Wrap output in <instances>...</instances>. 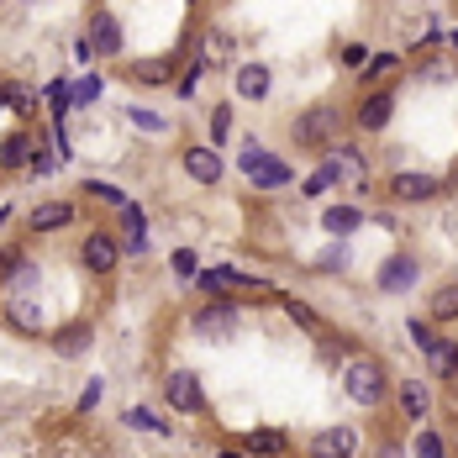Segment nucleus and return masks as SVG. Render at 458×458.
Masks as SVG:
<instances>
[{"instance_id":"nucleus-1","label":"nucleus","mask_w":458,"mask_h":458,"mask_svg":"<svg viewBox=\"0 0 458 458\" xmlns=\"http://www.w3.org/2000/svg\"><path fill=\"white\" fill-rule=\"evenodd\" d=\"M343 127H348V116L338 111V106H327V101H316V106H306V111L295 116V148L300 153H316V159H327L338 143H343Z\"/></svg>"},{"instance_id":"nucleus-2","label":"nucleus","mask_w":458,"mask_h":458,"mask_svg":"<svg viewBox=\"0 0 458 458\" xmlns=\"http://www.w3.org/2000/svg\"><path fill=\"white\" fill-rule=\"evenodd\" d=\"M343 390H348V401L380 411V405L390 401V374H385L380 358H353V364L343 369Z\"/></svg>"},{"instance_id":"nucleus-3","label":"nucleus","mask_w":458,"mask_h":458,"mask_svg":"<svg viewBox=\"0 0 458 458\" xmlns=\"http://www.w3.org/2000/svg\"><path fill=\"white\" fill-rule=\"evenodd\" d=\"M385 195H390L396 206H427V200H438V195H443V179H438V174H427V169H401V174H390Z\"/></svg>"},{"instance_id":"nucleus-4","label":"nucleus","mask_w":458,"mask_h":458,"mask_svg":"<svg viewBox=\"0 0 458 458\" xmlns=\"http://www.w3.org/2000/svg\"><path fill=\"white\" fill-rule=\"evenodd\" d=\"M242 174H248L253 190H285L290 184V164L285 159H274V153H264L258 143L242 148Z\"/></svg>"},{"instance_id":"nucleus-5","label":"nucleus","mask_w":458,"mask_h":458,"mask_svg":"<svg viewBox=\"0 0 458 458\" xmlns=\"http://www.w3.org/2000/svg\"><path fill=\"white\" fill-rule=\"evenodd\" d=\"M396 85H380V90H364V101H358V111H353V127L358 132H385L390 121H396Z\"/></svg>"},{"instance_id":"nucleus-6","label":"nucleus","mask_w":458,"mask_h":458,"mask_svg":"<svg viewBox=\"0 0 458 458\" xmlns=\"http://www.w3.org/2000/svg\"><path fill=\"white\" fill-rule=\"evenodd\" d=\"M200 285L211 290V300H227V295H269V280L242 274V269H206Z\"/></svg>"},{"instance_id":"nucleus-7","label":"nucleus","mask_w":458,"mask_h":458,"mask_svg":"<svg viewBox=\"0 0 458 458\" xmlns=\"http://www.w3.org/2000/svg\"><path fill=\"white\" fill-rule=\"evenodd\" d=\"M237 322H242L237 300H206V306L190 316V327H195L200 338H232V332H237Z\"/></svg>"},{"instance_id":"nucleus-8","label":"nucleus","mask_w":458,"mask_h":458,"mask_svg":"<svg viewBox=\"0 0 458 458\" xmlns=\"http://www.w3.org/2000/svg\"><path fill=\"white\" fill-rule=\"evenodd\" d=\"M421 280V264H416V253H390L385 264H380V274H374V285H380V295H405V290Z\"/></svg>"},{"instance_id":"nucleus-9","label":"nucleus","mask_w":458,"mask_h":458,"mask_svg":"<svg viewBox=\"0 0 458 458\" xmlns=\"http://www.w3.org/2000/svg\"><path fill=\"white\" fill-rule=\"evenodd\" d=\"M327 164L338 169V184H348V190H358V195L369 190V159H364V153H358V148H353L348 137L338 143V148H332V153H327Z\"/></svg>"},{"instance_id":"nucleus-10","label":"nucleus","mask_w":458,"mask_h":458,"mask_svg":"<svg viewBox=\"0 0 458 458\" xmlns=\"http://www.w3.org/2000/svg\"><path fill=\"white\" fill-rule=\"evenodd\" d=\"M164 396H169V405L174 411H184V416H195V411H200V380H195V374H190V369H169V374H164Z\"/></svg>"},{"instance_id":"nucleus-11","label":"nucleus","mask_w":458,"mask_h":458,"mask_svg":"<svg viewBox=\"0 0 458 458\" xmlns=\"http://www.w3.org/2000/svg\"><path fill=\"white\" fill-rule=\"evenodd\" d=\"M306 454L311 458H353L358 454V427H327V432H316L306 443Z\"/></svg>"},{"instance_id":"nucleus-12","label":"nucleus","mask_w":458,"mask_h":458,"mask_svg":"<svg viewBox=\"0 0 458 458\" xmlns=\"http://www.w3.org/2000/svg\"><path fill=\"white\" fill-rule=\"evenodd\" d=\"M90 48L106 58L121 53V21H116V11H106V5L90 11Z\"/></svg>"},{"instance_id":"nucleus-13","label":"nucleus","mask_w":458,"mask_h":458,"mask_svg":"<svg viewBox=\"0 0 458 458\" xmlns=\"http://www.w3.org/2000/svg\"><path fill=\"white\" fill-rule=\"evenodd\" d=\"M116 258H121V248H116V237H106V232H90L85 248H79V264H85L90 274H111Z\"/></svg>"},{"instance_id":"nucleus-14","label":"nucleus","mask_w":458,"mask_h":458,"mask_svg":"<svg viewBox=\"0 0 458 458\" xmlns=\"http://www.w3.org/2000/svg\"><path fill=\"white\" fill-rule=\"evenodd\" d=\"M179 164H184V174H190L195 184H217V179H222V159H217V148H206V143L184 148Z\"/></svg>"},{"instance_id":"nucleus-15","label":"nucleus","mask_w":458,"mask_h":458,"mask_svg":"<svg viewBox=\"0 0 458 458\" xmlns=\"http://www.w3.org/2000/svg\"><path fill=\"white\" fill-rule=\"evenodd\" d=\"M396 405H401L405 421H427V416H432V385L401 380V385H396Z\"/></svg>"},{"instance_id":"nucleus-16","label":"nucleus","mask_w":458,"mask_h":458,"mask_svg":"<svg viewBox=\"0 0 458 458\" xmlns=\"http://www.w3.org/2000/svg\"><path fill=\"white\" fill-rule=\"evenodd\" d=\"M421 358H427L432 380H443V385H454V380H458V343H454V338H438Z\"/></svg>"},{"instance_id":"nucleus-17","label":"nucleus","mask_w":458,"mask_h":458,"mask_svg":"<svg viewBox=\"0 0 458 458\" xmlns=\"http://www.w3.org/2000/svg\"><path fill=\"white\" fill-rule=\"evenodd\" d=\"M32 227L37 232L74 227V206H69V200H37V206H32Z\"/></svg>"},{"instance_id":"nucleus-18","label":"nucleus","mask_w":458,"mask_h":458,"mask_svg":"<svg viewBox=\"0 0 458 458\" xmlns=\"http://www.w3.org/2000/svg\"><path fill=\"white\" fill-rule=\"evenodd\" d=\"M90 338H95V327H90V322H69L63 332H53V353H58V358H79V353L90 348Z\"/></svg>"},{"instance_id":"nucleus-19","label":"nucleus","mask_w":458,"mask_h":458,"mask_svg":"<svg viewBox=\"0 0 458 458\" xmlns=\"http://www.w3.org/2000/svg\"><path fill=\"white\" fill-rule=\"evenodd\" d=\"M237 95H242V101H264V95H269V63H258V58L242 63V69H237Z\"/></svg>"},{"instance_id":"nucleus-20","label":"nucleus","mask_w":458,"mask_h":458,"mask_svg":"<svg viewBox=\"0 0 458 458\" xmlns=\"http://www.w3.org/2000/svg\"><path fill=\"white\" fill-rule=\"evenodd\" d=\"M322 227L332 232V237L358 232V227H364V206H353V200H343V206H327V211H322Z\"/></svg>"},{"instance_id":"nucleus-21","label":"nucleus","mask_w":458,"mask_h":458,"mask_svg":"<svg viewBox=\"0 0 458 458\" xmlns=\"http://www.w3.org/2000/svg\"><path fill=\"white\" fill-rule=\"evenodd\" d=\"M174 69H179V58H148V63H132V69H127V74H132V79H137V85H169L174 79Z\"/></svg>"},{"instance_id":"nucleus-22","label":"nucleus","mask_w":458,"mask_h":458,"mask_svg":"<svg viewBox=\"0 0 458 458\" xmlns=\"http://www.w3.org/2000/svg\"><path fill=\"white\" fill-rule=\"evenodd\" d=\"M5 322H11L16 332H27V338L43 332V311H37V300H11V306H5Z\"/></svg>"},{"instance_id":"nucleus-23","label":"nucleus","mask_w":458,"mask_h":458,"mask_svg":"<svg viewBox=\"0 0 458 458\" xmlns=\"http://www.w3.org/2000/svg\"><path fill=\"white\" fill-rule=\"evenodd\" d=\"M427 322H458V285H438L432 300H427Z\"/></svg>"},{"instance_id":"nucleus-24","label":"nucleus","mask_w":458,"mask_h":458,"mask_svg":"<svg viewBox=\"0 0 458 458\" xmlns=\"http://www.w3.org/2000/svg\"><path fill=\"white\" fill-rule=\"evenodd\" d=\"M27 159H32V132H5L0 137V164L5 169H21Z\"/></svg>"},{"instance_id":"nucleus-25","label":"nucleus","mask_w":458,"mask_h":458,"mask_svg":"<svg viewBox=\"0 0 458 458\" xmlns=\"http://www.w3.org/2000/svg\"><path fill=\"white\" fill-rule=\"evenodd\" d=\"M396 69H401V53H369V63H364V74H358V79H364V90H374V85H380V79H390Z\"/></svg>"},{"instance_id":"nucleus-26","label":"nucleus","mask_w":458,"mask_h":458,"mask_svg":"<svg viewBox=\"0 0 458 458\" xmlns=\"http://www.w3.org/2000/svg\"><path fill=\"white\" fill-rule=\"evenodd\" d=\"M290 443L285 432H274V427H258V432H248V454H264V458H280Z\"/></svg>"},{"instance_id":"nucleus-27","label":"nucleus","mask_w":458,"mask_h":458,"mask_svg":"<svg viewBox=\"0 0 458 458\" xmlns=\"http://www.w3.org/2000/svg\"><path fill=\"white\" fill-rule=\"evenodd\" d=\"M0 106H11L16 116H32L37 111V95L27 85H0Z\"/></svg>"},{"instance_id":"nucleus-28","label":"nucleus","mask_w":458,"mask_h":458,"mask_svg":"<svg viewBox=\"0 0 458 458\" xmlns=\"http://www.w3.org/2000/svg\"><path fill=\"white\" fill-rule=\"evenodd\" d=\"M411 454H416V458H448V443H443V432L421 427V432H416V443H411Z\"/></svg>"},{"instance_id":"nucleus-29","label":"nucleus","mask_w":458,"mask_h":458,"mask_svg":"<svg viewBox=\"0 0 458 458\" xmlns=\"http://www.w3.org/2000/svg\"><path fill=\"white\" fill-rule=\"evenodd\" d=\"M332 184H338V169H332V164L322 159V164H316V174H311V179L300 184V195H311V200H316V195H327Z\"/></svg>"},{"instance_id":"nucleus-30","label":"nucleus","mask_w":458,"mask_h":458,"mask_svg":"<svg viewBox=\"0 0 458 458\" xmlns=\"http://www.w3.org/2000/svg\"><path fill=\"white\" fill-rule=\"evenodd\" d=\"M285 316H290V322H300L306 332H316V338L327 332V327H322V316H316V311H311L306 300H285Z\"/></svg>"},{"instance_id":"nucleus-31","label":"nucleus","mask_w":458,"mask_h":458,"mask_svg":"<svg viewBox=\"0 0 458 458\" xmlns=\"http://www.w3.org/2000/svg\"><path fill=\"white\" fill-rule=\"evenodd\" d=\"M405 338H411V343H416L421 353H427V348L438 343V327H432L427 316H411V322H405Z\"/></svg>"},{"instance_id":"nucleus-32","label":"nucleus","mask_w":458,"mask_h":458,"mask_svg":"<svg viewBox=\"0 0 458 458\" xmlns=\"http://www.w3.org/2000/svg\"><path fill=\"white\" fill-rule=\"evenodd\" d=\"M121 227H127V237H132V242H143L148 222H143V206H137V200H127V206H121Z\"/></svg>"},{"instance_id":"nucleus-33","label":"nucleus","mask_w":458,"mask_h":458,"mask_svg":"<svg viewBox=\"0 0 458 458\" xmlns=\"http://www.w3.org/2000/svg\"><path fill=\"white\" fill-rule=\"evenodd\" d=\"M95 95H101V79H95V74H85L79 85H69V106H90Z\"/></svg>"},{"instance_id":"nucleus-34","label":"nucleus","mask_w":458,"mask_h":458,"mask_svg":"<svg viewBox=\"0 0 458 458\" xmlns=\"http://www.w3.org/2000/svg\"><path fill=\"white\" fill-rule=\"evenodd\" d=\"M348 269V248L338 242V248H327L322 258H316V274H343Z\"/></svg>"},{"instance_id":"nucleus-35","label":"nucleus","mask_w":458,"mask_h":458,"mask_svg":"<svg viewBox=\"0 0 458 458\" xmlns=\"http://www.w3.org/2000/svg\"><path fill=\"white\" fill-rule=\"evenodd\" d=\"M121 421H127V427H137V432H159V438H169V427H164L159 416H148V411H127Z\"/></svg>"},{"instance_id":"nucleus-36","label":"nucleus","mask_w":458,"mask_h":458,"mask_svg":"<svg viewBox=\"0 0 458 458\" xmlns=\"http://www.w3.org/2000/svg\"><path fill=\"white\" fill-rule=\"evenodd\" d=\"M85 190H90L95 200H111V206H127V190H116V184H106V179H90Z\"/></svg>"},{"instance_id":"nucleus-37","label":"nucleus","mask_w":458,"mask_h":458,"mask_svg":"<svg viewBox=\"0 0 458 458\" xmlns=\"http://www.w3.org/2000/svg\"><path fill=\"white\" fill-rule=\"evenodd\" d=\"M169 264H174V274H179V280H195V274H200V269H195V253H190V248H179Z\"/></svg>"},{"instance_id":"nucleus-38","label":"nucleus","mask_w":458,"mask_h":458,"mask_svg":"<svg viewBox=\"0 0 458 458\" xmlns=\"http://www.w3.org/2000/svg\"><path fill=\"white\" fill-rule=\"evenodd\" d=\"M364 63H369V48H364V43H348V48H343V69L364 74Z\"/></svg>"},{"instance_id":"nucleus-39","label":"nucleus","mask_w":458,"mask_h":458,"mask_svg":"<svg viewBox=\"0 0 458 458\" xmlns=\"http://www.w3.org/2000/svg\"><path fill=\"white\" fill-rule=\"evenodd\" d=\"M132 121H137V127H143V132H164V116H153V111H137V106H132Z\"/></svg>"},{"instance_id":"nucleus-40","label":"nucleus","mask_w":458,"mask_h":458,"mask_svg":"<svg viewBox=\"0 0 458 458\" xmlns=\"http://www.w3.org/2000/svg\"><path fill=\"white\" fill-rule=\"evenodd\" d=\"M21 264H27V253H21V248H11V253L0 258V280H11V274H16Z\"/></svg>"},{"instance_id":"nucleus-41","label":"nucleus","mask_w":458,"mask_h":458,"mask_svg":"<svg viewBox=\"0 0 458 458\" xmlns=\"http://www.w3.org/2000/svg\"><path fill=\"white\" fill-rule=\"evenodd\" d=\"M227 127H232V111H227V106H217V116H211V137L222 143V137H227Z\"/></svg>"},{"instance_id":"nucleus-42","label":"nucleus","mask_w":458,"mask_h":458,"mask_svg":"<svg viewBox=\"0 0 458 458\" xmlns=\"http://www.w3.org/2000/svg\"><path fill=\"white\" fill-rule=\"evenodd\" d=\"M27 164H32V174H48V169H53V153H48V148H32V159H27Z\"/></svg>"},{"instance_id":"nucleus-43","label":"nucleus","mask_w":458,"mask_h":458,"mask_svg":"<svg viewBox=\"0 0 458 458\" xmlns=\"http://www.w3.org/2000/svg\"><path fill=\"white\" fill-rule=\"evenodd\" d=\"M95 405H101V380H90L85 396H79V411H95Z\"/></svg>"},{"instance_id":"nucleus-44","label":"nucleus","mask_w":458,"mask_h":458,"mask_svg":"<svg viewBox=\"0 0 458 458\" xmlns=\"http://www.w3.org/2000/svg\"><path fill=\"white\" fill-rule=\"evenodd\" d=\"M374 458H405V448L396 443V438H380V454Z\"/></svg>"},{"instance_id":"nucleus-45","label":"nucleus","mask_w":458,"mask_h":458,"mask_svg":"<svg viewBox=\"0 0 458 458\" xmlns=\"http://www.w3.org/2000/svg\"><path fill=\"white\" fill-rule=\"evenodd\" d=\"M74 58H79V63H90V58H95V48H90V37H79V43H74Z\"/></svg>"},{"instance_id":"nucleus-46","label":"nucleus","mask_w":458,"mask_h":458,"mask_svg":"<svg viewBox=\"0 0 458 458\" xmlns=\"http://www.w3.org/2000/svg\"><path fill=\"white\" fill-rule=\"evenodd\" d=\"M5 222H11V206H0V227H5Z\"/></svg>"},{"instance_id":"nucleus-47","label":"nucleus","mask_w":458,"mask_h":458,"mask_svg":"<svg viewBox=\"0 0 458 458\" xmlns=\"http://www.w3.org/2000/svg\"><path fill=\"white\" fill-rule=\"evenodd\" d=\"M448 43H454V53H458V27H454V32H448Z\"/></svg>"}]
</instances>
